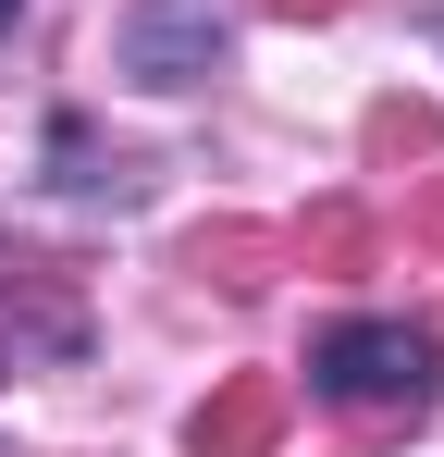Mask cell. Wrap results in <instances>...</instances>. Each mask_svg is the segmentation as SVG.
Segmentation results:
<instances>
[{"mask_svg":"<svg viewBox=\"0 0 444 457\" xmlns=\"http://www.w3.org/2000/svg\"><path fill=\"white\" fill-rule=\"evenodd\" d=\"M432 371H444V334H420V321H333L308 346V383L333 408H358V420H420Z\"/></svg>","mask_w":444,"mask_h":457,"instance_id":"obj_1","label":"cell"},{"mask_svg":"<svg viewBox=\"0 0 444 457\" xmlns=\"http://www.w3.org/2000/svg\"><path fill=\"white\" fill-rule=\"evenodd\" d=\"M222 62V0H136L124 12V75L136 87H198Z\"/></svg>","mask_w":444,"mask_h":457,"instance_id":"obj_2","label":"cell"},{"mask_svg":"<svg viewBox=\"0 0 444 457\" xmlns=\"http://www.w3.org/2000/svg\"><path fill=\"white\" fill-rule=\"evenodd\" d=\"M272 433H284V383H272V371H234L210 408L185 420V445H198V457H272Z\"/></svg>","mask_w":444,"mask_h":457,"instance_id":"obj_3","label":"cell"},{"mask_svg":"<svg viewBox=\"0 0 444 457\" xmlns=\"http://www.w3.org/2000/svg\"><path fill=\"white\" fill-rule=\"evenodd\" d=\"M25 359H74V297H50V285H0V383L25 371Z\"/></svg>","mask_w":444,"mask_h":457,"instance_id":"obj_4","label":"cell"},{"mask_svg":"<svg viewBox=\"0 0 444 457\" xmlns=\"http://www.w3.org/2000/svg\"><path fill=\"white\" fill-rule=\"evenodd\" d=\"M185 272H210V285L247 297V285L284 272V235H272V223H198V235H185Z\"/></svg>","mask_w":444,"mask_h":457,"instance_id":"obj_5","label":"cell"},{"mask_svg":"<svg viewBox=\"0 0 444 457\" xmlns=\"http://www.w3.org/2000/svg\"><path fill=\"white\" fill-rule=\"evenodd\" d=\"M284 260H308V272H370V260H382V223H370L358 198H321V211L284 235Z\"/></svg>","mask_w":444,"mask_h":457,"instance_id":"obj_6","label":"cell"},{"mask_svg":"<svg viewBox=\"0 0 444 457\" xmlns=\"http://www.w3.org/2000/svg\"><path fill=\"white\" fill-rule=\"evenodd\" d=\"M358 149H370V161H432V149H444V112H432V99H382Z\"/></svg>","mask_w":444,"mask_h":457,"instance_id":"obj_7","label":"cell"},{"mask_svg":"<svg viewBox=\"0 0 444 457\" xmlns=\"http://www.w3.org/2000/svg\"><path fill=\"white\" fill-rule=\"evenodd\" d=\"M407 247H432V260H444V173L420 186V198H407Z\"/></svg>","mask_w":444,"mask_h":457,"instance_id":"obj_8","label":"cell"},{"mask_svg":"<svg viewBox=\"0 0 444 457\" xmlns=\"http://www.w3.org/2000/svg\"><path fill=\"white\" fill-rule=\"evenodd\" d=\"M272 12H296V25H308V12H346V0H272Z\"/></svg>","mask_w":444,"mask_h":457,"instance_id":"obj_9","label":"cell"},{"mask_svg":"<svg viewBox=\"0 0 444 457\" xmlns=\"http://www.w3.org/2000/svg\"><path fill=\"white\" fill-rule=\"evenodd\" d=\"M12 12H25V0H0V37H12Z\"/></svg>","mask_w":444,"mask_h":457,"instance_id":"obj_10","label":"cell"}]
</instances>
